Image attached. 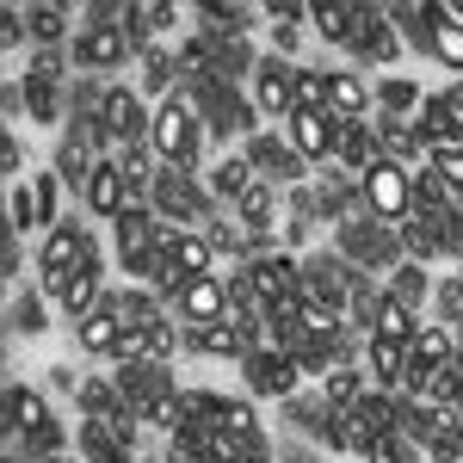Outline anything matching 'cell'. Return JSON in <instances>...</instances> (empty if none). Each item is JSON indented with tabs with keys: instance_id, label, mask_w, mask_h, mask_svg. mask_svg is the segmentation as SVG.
Masks as SVG:
<instances>
[{
	"instance_id": "obj_1",
	"label": "cell",
	"mask_w": 463,
	"mask_h": 463,
	"mask_svg": "<svg viewBox=\"0 0 463 463\" xmlns=\"http://www.w3.org/2000/svg\"><path fill=\"white\" fill-rule=\"evenodd\" d=\"M148 143H155V155H161L167 174H198L204 143H211V124H204V111H198V99H192L185 80H179L167 99H155V130H148Z\"/></svg>"
},
{
	"instance_id": "obj_2",
	"label": "cell",
	"mask_w": 463,
	"mask_h": 463,
	"mask_svg": "<svg viewBox=\"0 0 463 463\" xmlns=\"http://www.w3.org/2000/svg\"><path fill=\"white\" fill-rule=\"evenodd\" d=\"M87 260H93L87 222L62 216V222H56V229H43V241H37V290H43V297H62V290L87 272Z\"/></svg>"
},
{
	"instance_id": "obj_3",
	"label": "cell",
	"mask_w": 463,
	"mask_h": 463,
	"mask_svg": "<svg viewBox=\"0 0 463 463\" xmlns=\"http://www.w3.org/2000/svg\"><path fill=\"white\" fill-rule=\"evenodd\" d=\"M167 241V222L155 216V204H130V211L111 222V253L130 279H155V253Z\"/></svg>"
},
{
	"instance_id": "obj_4",
	"label": "cell",
	"mask_w": 463,
	"mask_h": 463,
	"mask_svg": "<svg viewBox=\"0 0 463 463\" xmlns=\"http://www.w3.org/2000/svg\"><path fill=\"white\" fill-rule=\"evenodd\" d=\"M69 56H74V69H87V74H111V69H124L130 56H143V50L130 43V32H124L118 13H93V19L74 32Z\"/></svg>"
},
{
	"instance_id": "obj_5",
	"label": "cell",
	"mask_w": 463,
	"mask_h": 463,
	"mask_svg": "<svg viewBox=\"0 0 463 463\" xmlns=\"http://www.w3.org/2000/svg\"><path fill=\"white\" fill-rule=\"evenodd\" d=\"M358 198H364V211L377 216V222H408L414 216V167H402V161H377L371 174L358 179Z\"/></svg>"
},
{
	"instance_id": "obj_6",
	"label": "cell",
	"mask_w": 463,
	"mask_h": 463,
	"mask_svg": "<svg viewBox=\"0 0 463 463\" xmlns=\"http://www.w3.org/2000/svg\"><path fill=\"white\" fill-rule=\"evenodd\" d=\"M290 87H297V62H290V56H260V62H253V111L272 118L279 130L290 124V111H297Z\"/></svg>"
},
{
	"instance_id": "obj_7",
	"label": "cell",
	"mask_w": 463,
	"mask_h": 463,
	"mask_svg": "<svg viewBox=\"0 0 463 463\" xmlns=\"http://www.w3.org/2000/svg\"><path fill=\"white\" fill-rule=\"evenodd\" d=\"M414 137L427 143V155H432V148L463 143V93H458V87H445V93H427V99H420V111H414Z\"/></svg>"
},
{
	"instance_id": "obj_8",
	"label": "cell",
	"mask_w": 463,
	"mask_h": 463,
	"mask_svg": "<svg viewBox=\"0 0 463 463\" xmlns=\"http://www.w3.org/2000/svg\"><path fill=\"white\" fill-rule=\"evenodd\" d=\"M248 371L253 395H266V402H297V383H303V371H297V358L285 346H260V353L241 364Z\"/></svg>"
},
{
	"instance_id": "obj_9",
	"label": "cell",
	"mask_w": 463,
	"mask_h": 463,
	"mask_svg": "<svg viewBox=\"0 0 463 463\" xmlns=\"http://www.w3.org/2000/svg\"><path fill=\"white\" fill-rule=\"evenodd\" d=\"M80 204H87V216H99V222H118V216L137 204V192H130V179H124V167L118 161H99L93 167V179H87V192H80Z\"/></svg>"
},
{
	"instance_id": "obj_10",
	"label": "cell",
	"mask_w": 463,
	"mask_h": 463,
	"mask_svg": "<svg viewBox=\"0 0 463 463\" xmlns=\"http://www.w3.org/2000/svg\"><path fill=\"white\" fill-rule=\"evenodd\" d=\"M377 161H383L377 118H358V124H340V130H334V167H346L353 179H364Z\"/></svg>"
},
{
	"instance_id": "obj_11",
	"label": "cell",
	"mask_w": 463,
	"mask_h": 463,
	"mask_svg": "<svg viewBox=\"0 0 463 463\" xmlns=\"http://www.w3.org/2000/svg\"><path fill=\"white\" fill-rule=\"evenodd\" d=\"M248 161H253L260 179H290V185H303V174H309V161L285 143V130H260V137H248Z\"/></svg>"
},
{
	"instance_id": "obj_12",
	"label": "cell",
	"mask_w": 463,
	"mask_h": 463,
	"mask_svg": "<svg viewBox=\"0 0 463 463\" xmlns=\"http://www.w3.org/2000/svg\"><path fill=\"white\" fill-rule=\"evenodd\" d=\"M334 130H340V124H334L327 111H290L285 143L297 148L309 167H327V161H334Z\"/></svg>"
},
{
	"instance_id": "obj_13",
	"label": "cell",
	"mask_w": 463,
	"mask_h": 463,
	"mask_svg": "<svg viewBox=\"0 0 463 463\" xmlns=\"http://www.w3.org/2000/svg\"><path fill=\"white\" fill-rule=\"evenodd\" d=\"M174 309H179V321L185 327H211V321H222L229 316V279H192V285L174 297Z\"/></svg>"
},
{
	"instance_id": "obj_14",
	"label": "cell",
	"mask_w": 463,
	"mask_h": 463,
	"mask_svg": "<svg viewBox=\"0 0 463 463\" xmlns=\"http://www.w3.org/2000/svg\"><path fill=\"white\" fill-rule=\"evenodd\" d=\"M371 106H377V93L364 87L358 69H327V118L334 124H358V118H371Z\"/></svg>"
},
{
	"instance_id": "obj_15",
	"label": "cell",
	"mask_w": 463,
	"mask_h": 463,
	"mask_svg": "<svg viewBox=\"0 0 463 463\" xmlns=\"http://www.w3.org/2000/svg\"><path fill=\"white\" fill-rule=\"evenodd\" d=\"M346 50H353V56H364V62H395V56H402V43H395L390 13L358 6V25H353V43H346Z\"/></svg>"
},
{
	"instance_id": "obj_16",
	"label": "cell",
	"mask_w": 463,
	"mask_h": 463,
	"mask_svg": "<svg viewBox=\"0 0 463 463\" xmlns=\"http://www.w3.org/2000/svg\"><path fill=\"white\" fill-rule=\"evenodd\" d=\"M427 32H432L427 56L445 62V69L463 80V19H458V6H427Z\"/></svg>"
},
{
	"instance_id": "obj_17",
	"label": "cell",
	"mask_w": 463,
	"mask_h": 463,
	"mask_svg": "<svg viewBox=\"0 0 463 463\" xmlns=\"http://www.w3.org/2000/svg\"><path fill=\"white\" fill-rule=\"evenodd\" d=\"M204 185H211L216 211H235V204L248 198L253 185H260V174H253V161H248V155H222V161L211 167V179H204Z\"/></svg>"
},
{
	"instance_id": "obj_18",
	"label": "cell",
	"mask_w": 463,
	"mask_h": 463,
	"mask_svg": "<svg viewBox=\"0 0 463 463\" xmlns=\"http://www.w3.org/2000/svg\"><path fill=\"white\" fill-rule=\"evenodd\" d=\"M377 439H383V432L364 420V408H346V414H334V427H327L321 445H327L334 458H371V445H377Z\"/></svg>"
},
{
	"instance_id": "obj_19",
	"label": "cell",
	"mask_w": 463,
	"mask_h": 463,
	"mask_svg": "<svg viewBox=\"0 0 463 463\" xmlns=\"http://www.w3.org/2000/svg\"><path fill=\"white\" fill-rule=\"evenodd\" d=\"M56 303H62V316H69V321H87V316H99V309H106V266H99V253L87 260V272H80Z\"/></svg>"
},
{
	"instance_id": "obj_20",
	"label": "cell",
	"mask_w": 463,
	"mask_h": 463,
	"mask_svg": "<svg viewBox=\"0 0 463 463\" xmlns=\"http://www.w3.org/2000/svg\"><path fill=\"white\" fill-rule=\"evenodd\" d=\"M272 216H279V185H272V179H260L248 198L235 204V222H241V235L260 248V241H266V229H272Z\"/></svg>"
},
{
	"instance_id": "obj_21",
	"label": "cell",
	"mask_w": 463,
	"mask_h": 463,
	"mask_svg": "<svg viewBox=\"0 0 463 463\" xmlns=\"http://www.w3.org/2000/svg\"><path fill=\"white\" fill-rule=\"evenodd\" d=\"M74 408H80V420H130V402H124V390H118L111 377L80 383V390H74Z\"/></svg>"
},
{
	"instance_id": "obj_22",
	"label": "cell",
	"mask_w": 463,
	"mask_h": 463,
	"mask_svg": "<svg viewBox=\"0 0 463 463\" xmlns=\"http://www.w3.org/2000/svg\"><path fill=\"white\" fill-rule=\"evenodd\" d=\"M420 327H427V321H420V309H414V303H395V297H383V309H377V321H371V334H364V340H390V346H408Z\"/></svg>"
},
{
	"instance_id": "obj_23",
	"label": "cell",
	"mask_w": 463,
	"mask_h": 463,
	"mask_svg": "<svg viewBox=\"0 0 463 463\" xmlns=\"http://www.w3.org/2000/svg\"><path fill=\"white\" fill-rule=\"evenodd\" d=\"M185 346H192V353H204V358H241V364L253 358V346L241 340V334H235V327H229V321H211V327H185Z\"/></svg>"
},
{
	"instance_id": "obj_24",
	"label": "cell",
	"mask_w": 463,
	"mask_h": 463,
	"mask_svg": "<svg viewBox=\"0 0 463 463\" xmlns=\"http://www.w3.org/2000/svg\"><path fill=\"white\" fill-rule=\"evenodd\" d=\"M118 19H124V32H130V43H137V50H148L155 37H167L179 25V13H174V6H161V0H155V6H124Z\"/></svg>"
},
{
	"instance_id": "obj_25",
	"label": "cell",
	"mask_w": 463,
	"mask_h": 463,
	"mask_svg": "<svg viewBox=\"0 0 463 463\" xmlns=\"http://www.w3.org/2000/svg\"><path fill=\"white\" fill-rule=\"evenodd\" d=\"M130 327L111 316V309H99V316H87V321H74V346L80 353H99V358H111L118 353V340H124Z\"/></svg>"
},
{
	"instance_id": "obj_26",
	"label": "cell",
	"mask_w": 463,
	"mask_h": 463,
	"mask_svg": "<svg viewBox=\"0 0 463 463\" xmlns=\"http://www.w3.org/2000/svg\"><path fill=\"white\" fill-rule=\"evenodd\" d=\"M364 371H371L383 390H402V377H408V346H390V340H364Z\"/></svg>"
},
{
	"instance_id": "obj_27",
	"label": "cell",
	"mask_w": 463,
	"mask_h": 463,
	"mask_svg": "<svg viewBox=\"0 0 463 463\" xmlns=\"http://www.w3.org/2000/svg\"><path fill=\"white\" fill-rule=\"evenodd\" d=\"M321 402H327L334 414L358 408V402H364V371H358V364H334V371L321 377Z\"/></svg>"
},
{
	"instance_id": "obj_28",
	"label": "cell",
	"mask_w": 463,
	"mask_h": 463,
	"mask_svg": "<svg viewBox=\"0 0 463 463\" xmlns=\"http://www.w3.org/2000/svg\"><path fill=\"white\" fill-rule=\"evenodd\" d=\"M74 32L69 6H32V50H62V37ZM74 43V37H69Z\"/></svg>"
},
{
	"instance_id": "obj_29",
	"label": "cell",
	"mask_w": 463,
	"mask_h": 463,
	"mask_svg": "<svg viewBox=\"0 0 463 463\" xmlns=\"http://www.w3.org/2000/svg\"><path fill=\"white\" fill-rule=\"evenodd\" d=\"M174 87H179V62H174V50L148 43V50H143V99H148V93H161V99H167Z\"/></svg>"
},
{
	"instance_id": "obj_30",
	"label": "cell",
	"mask_w": 463,
	"mask_h": 463,
	"mask_svg": "<svg viewBox=\"0 0 463 463\" xmlns=\"http://www.w3.org/2000/svg\"><path fill=\"white\" fill-rule=\"evenodd\" d=\"M6 222H13V235L25 241L32 229H43V216H37V192H32V179H13L6 185Z\"/></svg>"
},
{
	"instance_id": "obj_31",
	"label": "cell",
	"mask_w": 463,
	"mask_h": 463,
	"mask_svg": "<svg viewBox=\"0 0 463 463\" xmlns=\"http://www.w3.org/2000/svg\"><path fill=\"white\" fill-rule=\"evenodd\" d=\"M309 25H316V37H327V43H353V25H358V6H309Z\"/></svg>"
},
{
	"instance_id": "obj_32",
	"label": "cell",
	"mask_w": 463,
	"mask_h": 463,
	"mask_svg": "<svg viewBox=\"0 0 463 463\" xmlns=\"http://www.w3.org/2000/svg\"><path fill=\"white\" fill-rule=\"evenodd\" d=\"M32 192H37V216H43V229H56V222H62V204H56V198H62V174H56V167H37Z\"/></svg>"
},
{
	"instance_id": "obj_33",
	"label": "cell",
	"mask_w": 463,
	"mask_h": 463,
	"mask_svg": "<svg viewBox=\"0 0 463 463\" xmlns=\"http://www.w3.org/2000/svg\"><path fill=\"white\" fill-rule=\"evenodd\" d=\"M290 99H297V111H327V69H297Z\"/></svg>"
},
{
	"instance_id": "obj_34",
	"label": "cell",
	"mask_w": 463,
	"mask_h": 463,
	"mask_svg": "<svg viewBox=\"0 0 463 463\" xmlns=\"http://www.w3.org/2000/svg\"><path fill=\"white\" fill-rule=\"evenodd\" d=\"M364 463H420V445L408 439V432H383L377 445H371V458Z\"/></svg>"
},
{
	"instance_id": "obj_35",
	"label": "cell",
	"mask_w": 463,
	"mask_h": 463,
	"mask_svg": "<svg viewBox=\"0 0 463 463\" xmlns=\"http://www.w3.org/2000/svg\"><path fill=\"white\" fill-rule=\"evenodd\" d=\"M432 303H439V321H445L451 334H463V285L458 279H439V285H432Z\"/></svg>"
},
{
	"instance_id": "obj_36",
	"label": "cell",
	"mask_w": 463,
	"mask_h": 463,
	"mask_svg": "<svg viewBox=\"0 0 463 463\" xmlns=\"http://www.w3.org/2000/svg\"><path fill=\"white\" fill-rule=\"evenodd\" d=\"M25 43H32V13L6 6V13H0V50H6V56H19Z\"/></svg>"
},
{
	"instance_id": "obj_37",
	"label": "cell",
	"mask_w": 463,
	"mask_h": 463,
	"mask_svg": "<svg viewBox=\"0 0 463 463\" xmlns=\"http://www.w3.org/2000/svg\"><path fill=\"white\" fill-rule=\"evenodd\" d=\"M69 62H74L69 50H32V56H25V74H32V80H50V87H56Z\"/></svg>"
},
{
	"instance_id": "obj_38",
	"label": "cell",
	"mask_w": 463,
	"mask_h": 463,
	"mask_svg": "<svg viewBox=\"0 0 463 463\" xmlns=\"http://www.w3.org/2000/svg\"><path fill=\"white\" fill-rule=\"evenodd\" d=\"M43 290H25V297H13V334H43V303H37Z\"/></svg>"
},
{
	"instance_id": "obj_39",
	"label": "cell",
	"mask_w": 463,
	"mask_h": 463,
	"mask_svg": "<svg viewBox=\"0 0 463 463\" xmlns=\"http://www.w3.org/2000/svg\"><path fill=\"white\" fill-rule=\"evenodd\" d=\"M432 174L445 179L451 192H463V143H451V148H432Z\"/></svg>"
},
{
	"instance_id": "obj_40",
	"label": "cell",
	"mask_w": 463,
	"mask_h": 463,
	"mask_svg": "<svg viewBox=\"0 0 463 463\" xmlns=\"http://www.w3.org/2000/svg\"><path fill=\"white\" fill-rule=\"evenodd\" d=\"M174 353H179V327H174V321H155V327H148V358L167 364Z\"/></svg>"
},
{
	"instance_id": "obj_41",
	"label": "cell",
	"mask_w": 463,
	"mask_h": 463,
	"mask_svg": "<svg viewBox=\"0 0 463 463\" xmlns=\"http://www.w3.org/2000/svg\"><path fill=\"white\" fill-rule=\"evenodd\" d=\"M19 266H25V253H19V235H6V253H0V272H6V279H19Z\"/></svg>"
},
{
	"instance_id": "obj_42",
	"label": "cell",
	"mask_w": 463,
	"mask_h": 463,
	"mask_svg": "<svg viewBox=\"0 0 463 463\" xmlns=\"http://www.w3.org/2000/svg\"><path fill=\"white\" fill-rule=\"evenodd\" d=\"M241 463H272V445H266V439H253L248 451H241Z\"/></svg>"
},
{
	"instance_id": "obj_43",
	"label": "cell",
	"mask_w": 463,
	"mask_h": 463,
	"mask_svg": "<svg viewBox=\"0 0 463 463\" xmlns=\"http://www.w3.org/2000/svg\"><path fill=\"white\" fill-rule=\"evenodd\" d=\"M451 364H458V371H463V334H458V358H451Z\"/></svg>"
},
{
	"instance_id": "obj_44",
	"label": "cell",
	"mask_w": 463,
	"mask_h": 463,
	"mask_svg": "<svg viewBox=\"0 0 463 463\" xmlns=\"http://www.w3.org/2000/svg\"><path fill=\"white\" fill-rule=\"evenodd\" d=\"M458 285H463V266H458Z\"/></svg>"
},
{
	"instance_id": "obj_45",
	"label": "cell",
	"mask_w": 463,
	"mask_h": 463,
	"mask_svg": "<svg viewBox=\"0 0 463 463\" xmlns=\"http://www.w3.org/2000/svg\"><path fill=\"white\" fill-rule=\"evenodd\" d=\"M458 93H463V80H458Z\"/></svg>"
}]
</instances>
